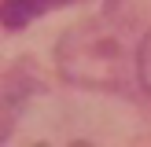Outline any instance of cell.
<instances>
[{
  "label": "cell",
  "mask_w": 151,
  "mask_h": 147,
  "mask_svg": "<svg viewBox=\"0 0 151 147\" xmlns=\"http://www.w3.org/2000/svg\"><path fill=\"white\" fill-rule=\"evenodd\" d=\"M63 0H4L0 4V22H4L7 29H22L26 22H33L37 15L52 11V7H59Z\"/></svg>",
  "instance_id": "6da1fadb"
},
{
  "label": "cell",
  "mask_w": 151,
  "mask_h": 147,
  "mask_svg": "<svg viewBox=\"0 0 151 147\" xmlns=\"http://www.w3.org/2000/svg\"><path fill=\"white\" fill-rule=\"evenodd\" d=\"M137 70H140V77H144V85H147V92H151V37L144 41V48H140V59H137Z\"/></svg>",
  "instance_id": "7a4b0ae2"
}]
</instances>
